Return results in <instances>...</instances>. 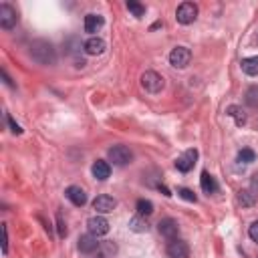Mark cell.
Here are the masks:
<instances>
[{"mask_svg": "<svg viewBox=\"0 0 258 258\" xmlns=\"http://www.w3.org/2000/svg\"><path fill=\"white\" fill-rule=\"evenodd\" d=\"M28 54H30V58H32L34 62L44 64V67L56 62V50H54V46H52L48 40H42V38L30 42V46H28Z\"/></svg>", "mask_w": 258, "mask_h": 258, "instance_id": "cell-1", "label": "cell"}, {"mask_svg": "<svg viewBox=\"0 0 258 258\" xmlns=\"http://www.w3.org/2000/svg\"><path fill=\"white\" fill-rule=\"evenodd\" d=\"M141 87H143L147 93L157 95V93L163 91L165 81H163V77H161L159 73H155V71H145V73L141 75Z\"/></svg>", "mask_w": 258, "mask_h": 258, "instance_id": "cell-2", "label": "cell"}, {"mask_svg": "<svg viewBox=\"0 0 258 258\" xmlns=\"http://www.w3.org/2000/svg\"><path fill=\"white\" fill-rule=\"evenodd\" d=\"M107 155H109V161H113V165H119V167L131 163V159H133V153L125 145H113V147H109Z\"/></svg>", "mask_w": 258, "mask_h": 258, "instance_id": "cell-3", "label": "cell"}, {"mask_svg": "<svg viewBox=\"0 0 258 258\" xmlns=\"http://www.w3.org/2000/svg\"><path fill=\"white\" fill-rule=\"evenodd\" d=\"M198 18V6L194 2H181L175 10V20L179 24H191Z\"/></svg>", "mask_w": 258, "mask_h": 258, "instance_id": "cell-4", "label": "cell"}, {"mask_svg": "<svg viewBox=\"0 0 258 258\" xmlns=\"http://www.w3.org/2000/svg\"><path fill=\"white\" fill-rule=\"evenodd\" d=\"M189 60H191V52H189L187 46H175L169 52V62L175 69H185L189 64Z\"/></svg>", "mask_w": 258, "mask_h": 258, "instance_id": "cell-5", "label": "cell"}, {"mask_svg": "<svg viewBox=\"0 0 258 258\" xmlns=\"http://www.w3.org/2000/svg\"><path fill=\"white\" fill-rule=\"evenodd\" d=\"M16 22H18V12H16V8H12V6L6 4V2H2V4H0V26L6 28V30H10V28L16 26Z\"/></svg>", "mask_w": 258, "mask_h": 258, "instance_id": "cell-6", "label": "cell"}, {"mask_svg": "<svg viewBox=\"0 0 258 258\" xmlns=\"http://www.w3.org/2000/svg\"><path fill=\"white\" fill-rule=\"evenodd\" d=\"M165 252H167L169 258H187V254H189V246H187L183 240L173 238V240H169Z\"/></svg>", "mask_w": 258, "mask_h": 258, "instance_id": "cell-7", "label": "cell"}, {"mask_svg": "<svg viewBox=\"0 0 258 258\" xmlns=\"http://www.w3.org/2000/svg\"><path fill=\"white\" fill-rule=\"evenodd\" d=\"M87 228H89V234L99 238V236H105L109 232V222L103 216H93L87 220Z\"/></svg>", "mask_w": 258, "mask_h": 258, "instance_id": "cell-8", "label": "cell"}, {"mask_svg": "<svg viewBox=\"0 0 258 258\" xmlns=\"http://www.w3.org/2000/svg\"><path fill=\"white\" fill-rule=\"evenodd\" d=\"M157 230H159V234H161L163 238H167V240H173V238H177V234H179V226H177V222H175L173 218H163V220H159Z\"/></svg>", "mask_w": 258, "mask_h": 258, "instance_id": "cell-9", "label": "cell"}, {"mask_svg": "<svg viewBox=\"0 0 258 258\" xmlns=\"http://www.w3.org/2000/svg\"><path fill=\"white\" fill-rule=\"evenodd\" d=\"M115 206H117L115 198H111L107 194H101L93 200V210H97V214H109L115 210Z\"/></svg>", "mask_w": 258, "mask_h": 258, "instance_id": "cell-10", "label": "cell"}, {"mask_svg": "<svg viewBox=\"0 0 258 258\" xmlns=\"http://www.w3.org/2000/svg\"><path fill=\"white\" fill-rule=\"evenodd\" d=\"M196 159H198V151H196V149H187L183 155H179V157L175 159V167H177L181 173H187V171L194 167Z\"/></svg>", "mask_w": 258, "mask_h": 258, "instance_id": "cell-11", "label": "cell"}, {"mask_svg": "<svg viewBox=\"0 0 258 258\" xmlns=\"http://www.w3.org/2000/svg\"><path fill=\"white\" fill-rule=\"evenodd\" d=\"M99 240H97V236H93V234H83L81 238H79V250L83 252V254H93V252H97L99 250Z\"/></svg>", "mask_w": 258, "mask_h": 258, "instance_id": "cell-12", "label": "cell"}, {"mask_svg": "<svg viewBox=\"0 0 258 258\" xmlns=\"http://www.w3.org/2000/svg\"><path fill=\"white\" fill-rule=\"evenodd\" d=\"M64 196L69 198V202H71L73 206H85V202H87V194H85V189L79 187V185H69L67 191H64Z\"/></svg>", "mask_w": 258, "mask_h": 258, "instance_id": "cell-13", "label": "cell"}, {"mask_svg": "<svg viewBox=\"0 0 258 258\" xmlns=\"http://www.w3.org/2000/svg\"><path fill=\"white\" fill-rule=\"evenodd\" d=\"M103 24H105V20H103V16H101V14L91 12V14H87V16H85V32H89V34L99 32Z\"/></svg>", "mask_w": 258, "mask_h": 258, "instance_id": "cell-14", "label": "cell"}, {"mask_svg": "<svg viewBox=\"0 0 258 258\" xmlns=\"http://www.w3.org/2000/svg\"><path fill=\"white\" fill-rule=\"evenodd\" d=\"M91 171H93V175H95L99 181H105V179L111 175V165H109L105 159H97V161L93 163Z\"/></svg>", "mask_w": 258, "mask_h": 258, "instance_id": "cell-15", "label": "cell"}, {"mask_svg": "<svg viewBox=\"0 0 258 258\" xmlns=\"http://www.w3.org/2000/svg\"><path fill=\"white\" fill-rule=\"evenodd\" d=\"M200 185H202L204 194H208V196L218 191V181H216V177H214L210 171H202V177H200Z\"/></svg>", "mask_w": 258, "mask_h": 258, "instance_id": "cell-16", "label": "cell"}, {"mask_svg": "<svg viewBox=\"0 0 258 258\" xmlns=\"http://www.w3.org/2000/svg\"><path fill=\"white\" fill-rule=\"evenodd\" d=\"M83 46H85L87 54H101V52H105V40L99 38V36H91Z\"/></svg>", "mask_w": 258, "mask_h": 258, "instance_id": "cell-17", "label": "cell"}, {"mask_svg": "<svg viewBox=\"0 0 258 258\" xmlns=\"http://www.w3.org/2000/svg\"><path fill=\"white\" fill-rule=\"evenodd\" d=\"M240 64L248 77H258V56H246V58H242Z\"/></svg>", "mask_w": 258, "mask_h": 258, "instance_id": "cell-18", "label": "cell"}, {"mask_svg": "<svg viewBox=\"0 0 258 258\" xmlns=\"http://www.w3.org/2000/svg\"><path fill=\"white\" fill-rule=\"evenodd\" d=\"M228 115L236 121V125H238V127H242V125L246 123V115H244L242 107H238V105H230V107H228Z\"/></svg>", "mask_w": 258, "mask_h": 258, "instance_id": "cell-19", "label": "cell"}, {"mask_svg": "<svg viewBox=\"0 0 258 258\" xmlns=\"http://www.w3.org/2000/svg\"><path fill=\"white\" fill-rule=\"evenodd\" d=\"M129 228L133 230V232H147L149 230V224H147V220L143 218V216H135V218H131L129 220Z\"/></svg>", "mask_w": 258, "mask_h": 258, "instance_id": "cell-20", "label": "cell"}, {"mask_svg": "<svg viewBox=\"0 0 258 258\" xmlns=\"http://www.w3.org/2000/svg\"><path fill=\"white\" fill-rule=\"evenodd\" d=\"M115 252H117V246H115L113 242H109V240L101 242V244H99V250H97V254H99L101 258H113Z\"/></svg>", "mask_w": 258, "mask_h": 258, "instance_id": "cell-21", "label": "cell"}, {"mask_svg": "<svg viewBox=\"0 0 258 258\" xmlns=\"http://www.w3.org/2000/svg\"><path fill=\"white\" fill-rule=\"evenodd\" d=\"M236 200H238V204H240V206H244V208H250V206H254V202H256L254 194H252V191H248V189H240Z\"/></svg>", "mask_w": 258, "mask_h": 258, "instance_id": "cell-22", "label": "cell"}, {"mask_svg": "<svg viewBox=\"0 0 258 258\" xmlns=\"http://www.w3.org/2000/svg\"><path fill=\"white\" fill-rule=\"evenodd\" d=\"M135 208H137V214H139V216H143V218L153 214V204H151L149 200H143V198H141V200H137V206H135Z\"/></svg>", "mask_w": 258, "mask_h": 258, "instance_id": "cell-23", "label": "cell"}, {"mask_svg": "<svg viewBox=\"0 0 258 258\" xmlns=\"http://www.w3.org/2000/svg\"><path fill=\"white\" fill-rule=\"evenodd\" d=\"M246 105L252 107V109H258V87L256 85L248 87V91H246Z\"/></svg>", "mask_w": 258, "mask_h": 258, "instance_id": "cell-24", "label": "cell"}, {"mask_svg": "<svg viewBox=\"0 0 258 258\" xmlns=\"http://www.w3.org/2000/svg\"><path fill=\"white\" fill-rule=\"evenodd\" d=\"M238 161L240 163H252V161H256V153L250 147H244L238 151Z\"/></svg>", "mask_w": 258, "mask_h": 258, "instance_id": "cell-25", "label": "cell"}, {"mask_svg": "<svg viewBox=\"0 0 258 258\" xmlns=\"http://www.w3.org/2000/svg\"><path fill=\"white\" fill-rule=\"evenodd\" d=\"M127 10H129L133 16H137V18H141V16L145 14V6H143L141 2H135V0H129V2H127Z\"/></svg>", "mask_w": 258, "mask_h": 258, "instance_id": "cell-26", "label": "cell"}, {"mask_svg": "<svg viewBox=\"0 0 258 258\" xmlns=\"http://www.w3.org/2000/svg\"><path fill=\"white\" fill-rule=\"evenodd\" d=\"M177 196L183 198L185 202H196V200H198V196H196L191 189H187V187H177Z\"/></svg>", "mask_w": 258, "mask_h": 258, "instance_id": "cell-27", "label": "cell"}, {"mask_svg": "<svg viewBox=\"0 0 258 258\" xmlns=\"http://www.w3.org/2000/svg\"><path fill=\"white\" fill-rule=\"evenodd\" d=\"M56 228H58V236H60V238H64V236L69 234L67 224L62 222V216H60V214H56Z\"/></svg>", "mask_w": 258, "mask_h": 258, "instance_id": "cell-28", "label": "cell"}, {"mask_svg": "<svg viewBox=\"0 0 258 258\" xmlns=\"http://www.w3.org/2000/svg\"><path fill=\"white\" fill-rule=\"evenodd\" d=\"M248 236H250V240H252V242H256V244H258V220L250 224V228H248Z\"/></svg>", "mask_w": 258, "mask_h": 258, "instance_id": "cell-29", "label": "cell"}, {"mask_svg": "<svg viewBox=\"0 0 258 258\" xmlns=\"http://www.w3.org/2000/svg\"><path fill=\"white\" fill-rule=\"evenodd\" d=\"M2 252H8V228L6 224H2Z\"/></svg>", "mask_w": 258, "mask_h": 258, "instance_id": "cell-30", "label": "cell"}, {"mask_svg": "<svg viewBox=\"0 0 258 258\" xmlns=\"http://www.w3.org/2000/svg\"><path fill=\"white\" fill-rule=\"evenodd\" d=\"M8 125H10V129H12V133H16V135H20V133H22V127H20V125L10 117V115H8Z\"/></svg>", "mask_w": 258, "mask_h": 258, "instance_id": "cell-31", "label": "cell"}, {"mask_svg": "<svg viewBox=\"0 0 258 258\" xmlns=\"http://www.w3.org/2000/svg\"><path fill=\"white\" fill-rule=\"evenodd\" d=\"M2 79H4V83H6L8 87H14V83L10 81V77H8V73H6V71H2Z\"/></svg>", "mask_w": 258, "mask_h": 258, "instance_id": "cell-32", "label": "cell"}, {"mask_svg": "<svg viewBox=\"0 0 258 258\" xmlns=\"http://www.w3.org/2000/svg\"><path fill=\"white\" fill-rule=\"evenodd\" d=\"M157 187H159V191H161V194H163V196H171V194H169V189H167V187H165V185H161V183H159V185H157Z\"/></svg>", "mask_w": 258, "mask_h": 258, "instance_id": "cell-33", "label": "cell"}]
</instances>
